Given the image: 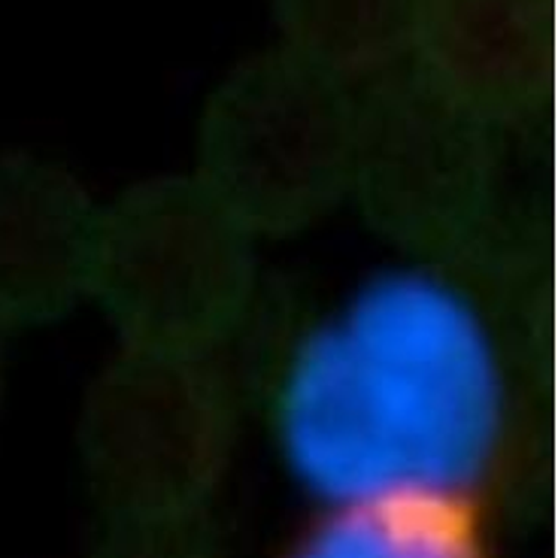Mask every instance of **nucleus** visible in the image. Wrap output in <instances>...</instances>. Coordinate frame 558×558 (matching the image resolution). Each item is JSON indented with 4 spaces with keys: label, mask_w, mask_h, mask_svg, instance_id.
<instances>
[{
    "label": "nucleus",
    "mask_w": 558,
    "mask_h": 558,
    "mask_svg": "<svg viewBox=\"0 0 558 558\" xmlns=\"http://www.w3.org/2000/svg\"><path fill=\"white\" fill-rule=\"evenodd\" d=\"M507 364L456 282L386 270L328 310L282 364L274 425L331 507L464 504L501 456Z\"/></svg>",
    "instance_id": "f257e3e1"
},
{
    "label": "nucleus",
    "mask_w": 558,
    "mask_h": 558,
    "mask_svg": "<svg viewBox=\"0 0 558 558\" xmlns=\"http://www.w3.org/2000/svg\"><path fill=\"white\" fill-rule=\"evenodd\" d=\"M413 31L452 92L522 104L549 80L556 0H418Z\"/></svg>",
    "instance_id": "f03ea898"
},
{
    "label": "nucleus",
    "mask_w": 558,
    "mask_h": 558,
    "mask_svg": "<svg viewBox=\"0 0 558 558\" xmlns=\"http://www.w3.org/2000/svg\"><path fill=\"white\" fill-rule=\"evenodd\" d=\"M292 558H486L464 504L335 507Z\"/></svg>",
    "instance_id": "7ed1b4c3"
},
{
    "label": "nucleus",
    "mask_w": 558,
    "mask_h": 558,
    "mask_svg": "<svg viewBox=\"0 0 558 558\" xmlns=\"http://www.w3.org/2000/svg\"><path fill=\"white\" fill-rule=\"evenodd\" d=\"M277 10L310 61L364 64L413 34L418 0H277Z\"/></svg>",
    "instance_id": "20e7f679"
}]
</instances>
